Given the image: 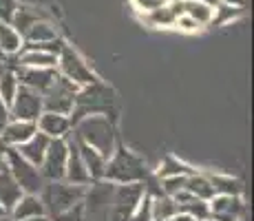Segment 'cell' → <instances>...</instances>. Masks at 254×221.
I'll return each instance as SVG.
<instances>
[{
	"label": "cell",
	"instance_id": "cell-1",
	"mask_svg": "<svg viewBox=\"0 0 254 221\" xmlns=\"http://www.w3.org/2000/svg\"><path fill=\"white\" fill-rule=\"evenodd\" d=\"M71 137L82 144L95 148L100 155H104L106 159L111 157V153L115 150V146L120 144L117 142V126L115 120L106 115H86L82 120H77L73 124Z\"/></svg>",
	"mask_w": 254,
	"mask_h": 221
},
{
	"label": "cell",
	"instance_id": "cell-2",
	"mask_svg": "<svg viewBox=\"0 0 254 221\" xmlns=\"http://www.w3.org/2000/svg\"><path fill=\"white\" fill-rule=\"evenodd\" d=\"M104 181L111 184H146L150 179V170L146 168V161L137 157L133 150H128L126 146L117 144L111 157L106 159L104 168Z\"/></svg>",
	"mask_w": 254,
	"mask_h": 221
},
{
	"label": "cell",
	"instance_id": "cell-3",
	"mask_svg": "<svg viewBox=\"0 0 254 221\" xmlns=\"http://www.w3.org/2000/svg\"><path fill=\"white\" fill-rule=\"evenodd\" d=\"M86 115H106L111 120H117V97L113 88L102 84L100 80L89 86H82L75 95V106L71 113V122L75 124L77 120Z\"/></svg>",
	"mask_w": 254,
	"mask_h": 221
},
{
	"label": "cell",
	"instance_id": "cell-4",
	"mask_svg": "<svg viewBox=\"0 0 254 221\" xmlns=\"http://www.w3.org/2000/svg\"><path fill=\"white\" fill-rule=\"evenodd\" d=\"M40 201L45 206V215L47 219L56 217V215L64 213V210L73 208L75 204H80L84 197V188L82 186H73L69 181H45L40 190Z\"/></svg>",
	"mask_w": 254,
	"mask_h": 221
},
{
	"label": "cell",
	"instance_id": "cell-5",
	"mask_svg": "<svg viewBox=\"0 0 254 221\" xmlns=\"http://www.w3.org/2000/svg\"><path fill=\"white\" fill-rule=\"evenodd\" d=\"M4 159H7V170L11 173V177L16 179V184L20 186L24 195H40L45 179H42L38 166L22 159L13 148H4Z\"/></svg>",
	"mask_w": 254,
	"mask_h": 221
},
{
	"label": "cell",
	"instance_id": "cell-6",
	"mask_svg": "<svg viewBox=\"0 0 254 221\" xmlns=\"http://www.w3.org/2000/svg\"><path fill=\"white\" fill-rule=\"evenodd\" d=\"M56 69L62 77H66L69 82H73L77 88L97 82V75L91 71V67L84 62V58H82L73 47H69V44H64V49H62L60 56H58Z\"/></svg>",
	"mask_w": 254,
	"mask_h": 221
},
{
	"label": "cell",
	"instance_id": "cell-7",
	"mask_svg": "<svg viewBox=\"0 0 254 221\" xmlns=\"http://www.w3.org/2000/svg\"><path fill=\"white\" fill-rule=\"evenodd\" d=\"M77 88L73 82H69L66 77L58 75V80L49 86V91L42 95V106L49 113H60V115H71L73 106H75V95Z\"/></svg>",
	"mask_w": 254,
	"mask_h": 221
},
{
	"label": "cell",
	"instance_id": "cell-8",
	"mask_svg": "<svg viewBox=\"0 0 254 221\" xmlns=\"http://www.w3.org/2000/svg\"><path fill=\"white\" fill-rule=\"evenodd\" d=\"M66 159H69V137L66 140H51L42 164L38 166L45 181H62L66 170Z\"/></svg>",
	"mask_w": 254,
	"mask_h": 221
},
{
	"label": "cell",
	"instance_id": "cell-9",
	"mask_svg": "<svg viewBox=\"0 0 254 221\" xmlns=\"http://www.w3.org/2000/svg\"><path fill=\"white\" fill-rule=\"evenodd\" d=\"M45 106H42V95L31 88L18 86L16 97L9 104V115L11 120H24V122H36L42 115Z\"/></svg>",
	"mask_w": 254,
	"mask_h": 221
},
{
	"label": "cell",
	"instance_id": "cell-10",
	"mask_svg": "<svg viewBox=\"0 0 254 221\" xmlns=\"http://www.w3.org/2000/svg\"><path fill=\"white\" fill-rule=\"evenodd\" d=\"M210 221H241L246 215V204L239 195H214L208 201Z\"/></svg>",
	"mask_w": 254,
	"mask_h": 221
},
{
	"label": "cell",
	"instance_id": "cell-11",
	"mask_svg": "<svg viewBox=\"0 0 254 221\" xmlns=\"http://www.w3.org/2000/svg\"><path fill=\"white\" fill-rule=\"evenodd\" d=\"M16 77H18V84L24 88H31V91L40 93L45 95L49 91V86L58 80V69H36V67H16Z\"/></svg>",
	"mask_w": 254,
	"mask_h": 221
},
{
	"label": "cell",
	"instance_id": "cell-12",
	"mask_svg": "<svg viewBox=\"0 0 254 221\" xmlns=\"http://www.w3.org/2000/svg\"><path fill=\"white\" fill-rule=\"evenodd\" d=\"M38 133L47 135L49 140H66L71 137L73 122L69 115H60V113H49L42 111V115L36 120Z\"/></svg>",
	"mask_w": 254,
	"mask_h": 221
},
{
	"label": "cell",
	"instance_id": "cell-13",
	"mask_svg": "<svg viewBox=\"0 0 254 221\" xmlns=\"http://www.w3.org/2000/svg\"><path fill=\"white\" fill-rule=\"evenodd\" d=\"M38 133L36 122H24V120H9L7 126L0 133V144L4 148H16V146L24 144L29 137Z\"/></svg>",
	"mask_w": 254,
	"mask_h": 221
},
{
	"label": "cell",
	"instance_id": "cell-14",
	"mask_svg": "<svg viewBox=\"0 0 254 221\" xmlns=\"http://www.w3.org/2000/svg\"><path fill=\"white\" fill-rule=\"evenodd\" d=\"M64 181H69V184H73V186H82V188H86V186L91 184L89 170H86L84 161H82L80 150H77L73 137H69V159H66Z\"/></svg>",
	"mask_w": 254,
	"mask_h": 221
},
{
	"label": "cell",
	"instance_id": "cell-15",
	"mask_svg": "<svg viewBox=\"0 0 254 221\" xmlns=\"http://www.w3.org/2000/svg\"><path fill=\"white\" fill-rule=\"evenodd\" d=\"M173 199H175V204H177V210H179V213L188 215V217H192L194 221H208V219H210L208 201L197 199L194 195L186 193V190L177 193Z\"/></svg>",
	"mask_w": 254,
	"mask_h": 221
},
{
	"label": "cell",
	"instance_id": "cell-16",
	"mask_svg": "<svg viewBox=\"0 0 254 221\" xmlns=\"http://www.w3.org/2000/svg\"><path fill=\"white\" fill-rule=\"evenodd\" d=\"M49 137L47 135H42V133H36L33 137H29L24 144L20 146H16V153L22 157V159H27L29 164H33V166H40L42 164V157H45L47 153V148H49Z\"/></svg>",
	"mask_w": 254,
	"mask_h": 221
},
{
	"label": "cell",
	"instance_id": "cell-17",
	"mask_svg": "<svg viewBox=\"0 0 254 221\" xmlns=\"http://www.w3.org/2000/svg\"><path fill=\"white\" fill-rule=\"evenodd\" d=\"M36 217H47L45 215V206L38 195H22L18 199V204L9 210V219L18 221V219H36Z\"/></svg>",
	"mask_w": 254,
	"mask_h": 221
},
{
	"label": "cell",
	"instance_id": "cell-18",
	"mask_svg": "<svg viewBox=\"0 0 254 221\" xmlns=\"http://www.w3.org/2000/svg\"><path fill=\"white\" fill-rule=\"evenodd\" d=\"M182 13V0H168L164 7L146 13V22L153 24V27H175V22Z\"/></svg>",
	"mask_w": 254,
	"mask_h": 221
},
{
	"label": "cell",
	"instance_id": "cell-19",
	"mask_svg": "<svg viewBox=\"0 0 254 221\" xmlns=\"http://www.w3.org/2000/svg\"><path fill=\"white\" fill-rule=\"evenodd\" d=\"M73 142H75L77 150H80V157H82V161H84L86 170H89L91 181H100L102 177H104L106 157H104V155H100L95 148H91V146L82 144V142H77V140H73Z\"/></svg>",
	"mask_w": 254,
	"mask_h": 221
},
{
	"label": "cell",
	"instance_id": "cell-20",
	"mask_svg": "<svg viewBox=\"0 0 254 221\" xmlns=\"http://www.w3.org/2000/svg\"><path fill=\"white\" fill-rule=\"evenodd\" d=\"M58 65V56L33 47H22L18 53V65L16 67H36V69H53Z\"/></svg>",
	"mask_w": 254,
	"mask_h": 221
},
{
	"label": "cell",
	"instance_id": "cell-21",
	"mask_svg": "<svg viewBox=\"0 0 254 221\" xmlns=\"http://www.w3.org/2000/svg\"><path fill=\"white\" fill-rule=\"evenodd\" d=\"M40 20H47L45 16H42L40 11H38L36 7H29V4H18L16 7V11H13V18H11V27L16 29L20 36H24V33L29 31V29L33 27L36 22H40Z\"/></svg>",
	"mask_w": 254,
	"mask_h": 221
},
{
	"label": "cell",
	"instance_id": "cell-22",
	"mask_svg": "<svg viewBox=\"0 0 254 221\" xmlns=\"http://www.w3.org/2000/svg\"><path fill=\"white\" fill-rule=\"evenodd\" d=\"M182 11L184 16L192 18L197 24L206 27L212 20V13H214V4L206 2V0H182Z\"/></svg>",
	"mask_w": 254,
	"mask_h": 221
},
{
	"label": "cell",
	"instance_id": "cell-23",
	"mask_svg": "<svg viewBox=\"0 0 254 221\" xmlns=\"http://www.w3.org/2000/svg\"><path fill=\"white\" fill-rule=\"evenodd\" d=\"M22 190H20V186L16 184V179L11 177V173H9L7 168L0 173V204L4 206V210H11L13 206L18 204V199L22 197Z\"/></svg>",
	"mask_w": 254,
	"mask_h": 221
},
{
	"label": "cell",
	"instance_id": "cell-24",
	"mask_svg": "<svg viewBox=\"0 0 254 221\" xmlns=\"http://www.w3.org/2000/svg\"><path fill=\"white\" fill-rule=\"evenodd\" d=\"M22 36L9 22H0V56H16L22 49Z\"/></svg>",
	"mask_w": 254,
	"mask_h": 221
},
{
	"label": "cell",
	"instance_id": "cell-25",
	"mask_svg": "<svg viewBox=\"0 0 254 221\" xmlns=\"http://www.w3.org/2000/svg\"><path fill=\"white\" fill-rule=\"evenodd\" d=\"M184 190L190 195H194V197L201 199V201H210L214 197V188H212V184H210L206 173H192L188 179H186Z\"/></svg>",
	"mask_w": 254,
	"mask_h": 221
},
{
	"label": "cell",
	"instance_id": "cell-26",
	"mask_svg": "<svg viewBox=\"0 0 254 221\" xmlns=\"http://www.w3.org/2000/svg\"><path fill=\"white\" fill-rule=\"evenodd\" d=\"M56 38H60V36H58V29L53 27V22L40 20V22L33 24V27L29 29L27 33H24V36H22V42H24V44H42V42L56 40Z\"/></svg>",
	"mask_w": 254,
	"mask_h": 221
},
{
	"label": "cell",
	"instance_id": "cell-27",
	"mask_svg": "<svg viewBox=\"0 0 254 221\" xmlns=\"http://www.w3.org/2000/svg\"><path fill=\"white\" fill-rule=\"evenodd\" d=\"M192 173H197L192 166H188L186 161L177 159V157H173V155H166L162 159V164H159L155 177H157V179H162V177H190Z\"/></svg>",
	"mask_w": 254,
	"mask_h": 221
},
{
	"label": "cell",
	"instance_id": "cell-28",
	"mask_svg": "<svg viewBox=\"0 0 254 221\" xmlns=\"http://www.w3.org/2000/svg\"><path fill=\"white\" fill-rule=\"evenodd\" d=\"M210 184L214 188V195H243V184L237 179V177L230 175H221V173H206Z\"/></svg>",
	"mask_w": 254,
	"mask_h": 221
},
{
	"label": "cell",
	"instance_id": "cell-29",
	"mask_svg": "<svg viewBox=\"0 0 254 221\" xmlns=\"http://www.w3.org/2000/svg\"><path fill=\"white\" fill-rule=\"evenodd\" d=\"M150 208H153V221H164L173 215H177V204L168 195H155L150 197Z\"/></svg>",
	"mask_w": 254,
	"mask_h": 221
},
{
	"label": "cell",
	"instance_id": "cell-30",
	"mask_svg": "<svg viewBox=\"0 0 254 221\" xmlns=\"http://www.w3.org/2000/svg\"><path fill=\"white\" fill-rule=\"evenodd\" d=\"M18 77H16V71L13 69H0V100L4 104H11L13 97H16V91H18Z\"/></svg>",
	"mask_w": 254,
	"mask_h": 221
},
{
	"label": "cell",
	"instance_id": "cell-31",
	"mask_svg": "<svg viewBox=\"0 0 254 221\" xmlns=\"http://www.w3.org/2000/svg\"><path fill=\"white\" fill-rule=\"evenodd\" d=\"M241 9H234V7H228V4H214V13H212V20L210 24L212 27H221L226 22H232L234 18L241 16Z\"/></svg>",
	"mask_w": 254,
	"mask_h": 221
},
{
	"label": "cell",
	"instance_id": "cell-32",
	"mask_svg": "<svg viewBox=\"0 0 254 221\" xmlns=\"http://www.w3.org/2000/svg\"><path fill=\"white\" fill-rule=\"evenodd\" d=\"M186 179H188V177H162V179H157L159 190H162V195L175 197V195L182 193L186 188Z\"/></svg>",
	"mask_w": 254,
	"mask_h": 221
},
{
	"label": "cell",
	"instance_id": "cell-33",
	"mask_svg": "<svg viewBox=\"0 0 254 221\" xmlns=\"http://www.w3.org/2000/svg\"><path fill=\"white\" fill-rule=\"evenodd\" d=\"M128 221H153V208H150V195L144 193V197L137 204L135 213L130 215Z\"/></svg>",
	"mask_w": 254,
	"mask_h": 221
},
{
	"label": "cell",
	"instance_id": "cell-34",
	"mask_svg": "<svg viewBox=\"0 0 254 221\" xmlns=\"http://www.w3.org/2000/svg\"><path fill=\"white\" fill-rule=\"evenodd\" d=\"M49 221H84V208H82V201H80V204H75L73 208L64 210V213L51 217Z\"/></svg>",
	"mask_w": 254,
	"mask_h": 221
},
{
	"label": "cell",
	"instance_id": "cell-35",
	"mask_svg": "<svg viewBox=\"0 0 254 221\" xmlns=\"http://www.w3.org/2000/svg\"><path fill=\"white\" fill-rule=\"evenodd\" d=\"M16 7V0H0V22H11Z\"/></svg>",
	"mask_w": 254,
	"mask_h": 221
},
{
	"label": "cell",
	"instance_id": "cell-36",
	"mask_svg": "<svg viewBox=\"0 0 254 221\" xmlns=\"http://www.w3.org/2000/svg\"><path fill=\"white\" fill-rule=\"evenodd\" d=\"M166 2H168V0H133V4H135V7H137L139 11H144V13L155 11V9L164 7Z\"/></svg>",
	"mask_w": 254,
	"mask_h": 221
},
{
	"label": "cell",
	"instance_id": "cell-37",
	"mask_svg": "<svg viewBox=\"0 0 254 221\" xmlns=\"http://www.w3.org/2000/svg\"><path fill=\"white\" fill-rule=\"evenodd\" d=\"M175 27H179L182 29V31H199V29H201V24H197L192 20V18H188V16H179L177 18V22H175Z\"/></svg>",
	"mask_w": 254,
	"mask_h": 221
},
{
	"label": "cell",
	"instance_id": "cell-38",
	"mask_svg": "<svg viewBox=\"0 0 254 221\" xmlns=\"http://www.w3.org/2000/svg\"><path fill=\"white\" fill-rule=\"evenodd\" d=\"M9 120H11V115H9V106L0 100V133H2V129L7 126Z\"/></svg>",
	"mask_w": 254,
	"mask_h": 221
},
{
	"label": "cell",
	"instance_id": "cell-39",
	"mask_svg": "<svg viewBox=\"0 0 254 221\" xmlns=\"http://www.w3.org/2000/svg\"><path fill=\"white\" fill-rule=\"evenodd\" d=\"M248 2L250 0H221V4H228V7H234V9H246L248 7Z\"/></svg>",
	"mask_w": 254,
	"mask_h": 221
},
{
	"label": "cell",
	"instance_id": "cell-40",
	"mask_svg": "<svg viewBox=\"0 0 254 221\" xmlns=\"http://www.w3.org/2000/svg\"><path fill=\"white\" fill-rule=\"evenodd\" d=\"M164 221H194V219L188 217V215H184V213H177V215H173V217H168V219H164Z\"/></svg>",
	"mask_w": 254,
	"mask_h": 221
},
{
	"label": "cell",
	"instance_id": "cell-41",
	"mask_svg": "<svg viewBox=\"0 0 254 221\" xmlns=\"http://www.w3.org/2000/svg\"><path fill=\"white\" fill-rule=\"evenodd\" d=\"M7 168V159H4V146H0V173Z\"/></svg>",
	"mask_w": 254,
	"mask_h": 221
},
{
	"label": "cell",
	"instance_id": "cell-42",
	"mask_svg": "<svg viewBox=\"0 0 254 221\" xmlns=\"http://www.w3.org/2000/svg\"><path fill=\"white\" fill-rule=\"evenodd\" d=\"M2 217H9V213H7V210H4V206L0 204V219H2Z\"/></svg>",
	"mask_w": 254,
	"mask_h": 221
},
{
	"label": "cell",
	"instance_id": "cell-43",
	"mask_svg": "<svg viewBox=\"0 0 254 221\" xmlns=\"http://www.w3.org/2000/svg\"><path fill=\"white\" fill-rule=\"evenodd\" d=\"M18 221H49L47 217H36V219H18Z\"/></svg>",
	"mask_w": 254,
	"mask_h": 221
},
{
	"label": "cell",
	"instance_id": "cell-44",
	"mask_svg": "<svg viewBox=\"0 0 254 221\" xmlns=\"http://www.w3.org/2000/svg\"><path fill=\"white\" fill-rule=\"evenodd\" d=\"M0 221H11V219H9V217H2V219H0Z\"/></svg>",
	"mask_w": 254,
	"mask_h": 221
},
{
	"label": "cell",
	"instance_id": "cell-45",
	"mask_svg": "<svg viewBox=\"0 0 254 221\" xmlns=\"http://www.w3.org/2000/svg\"><path fill=\"white\" fill-rule=\"evenodd\" d=\"M0 146H2V144H0Z\"/></svg>",
	"mask_w": 254,
	"mask_h": 221
},
{
	"label": "cell",
	"instance_id": "cell-46",
	"mask_svg": "<svg viewBox=\"0 0 254 221\" xmlns=\"http://www.w3.org/2000/svg\"><path fill=\"white\" fill-rule=\"evenodd\" d=\"M0 69H2V67H0Z\"/></svg>",
	"mask_w": 254,
	"mask_h": 221
},
{
	"label": "cell",
	"instance_id": "cell-47",
	"mask_svg": "<svg viewBox=\"0 0 254 221\" xmlns=\"http://www.w3.org/2000/svg\"><path fill=\"white\" fill-rule=\"evenodd\" d=\"M208 221H210V219H208Z\"/></svg>",
	"mask_w": 254,
	"mask_h": 221
}]
</instances>
